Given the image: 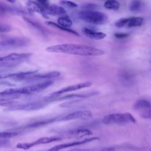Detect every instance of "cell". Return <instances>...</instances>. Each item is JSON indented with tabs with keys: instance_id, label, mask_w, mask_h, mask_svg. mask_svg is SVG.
Instances as JSON below:
<instances>
[{
	"instance_id": "obj_30",
	"label": "cell",
	"mask_w": 151,
	"mask_h": 151,
	"mask_svg": "<svg viewBox=\"0 0 151 151\" xmlns=\"http://www.w3.org/2000/svg\"><path fill=\"white\" fill-rule=\"evenodd\" d=\"M141 116L144 119H151V107L141 112Z\"/></svg>"
},
{
	"instance_id": "obj_1",
	"label": "cell",
	"mask_w": 151,
	"mask_h": 151,
	"mask_svg": "<svg viewBox=\"0 0 151 151\" xmlns=\"http://www.w3.org/2000/svg\"><path fill=\"white\" fill-rule=\"evenodd\" d=\"M45 50L52 53H63L81 56H99L104 54L102 50L90 46L75 44H61L48 46Z\"/></svg>"
},
{
	"instance_id": "obj_28",
	"label": "cell",
	"mask_w": 151,
	"mask_h": 151,
	"mask_svg": "<svg viewBox=\"0 0 151 151\" xmlns=\"http://www.w3.org/2000/svg\"><path fill=\"white\" fill-rule=\"evenodd\" d=\"M60 4L67 8H76L78 6L76 3L68 1H60Z\"/></svg>"
},
{
	"instance_id": "obj_34",
	"label": "cell",
	"mask_w": 151,
	"mask_h": 151,
	"mask_svg": "<svg viewBox=\"0 0 151 151\" xmlns=\"http://www.w3.org/2000/svg\"><path fill=\"white\" fill-rule=\"evenodd\" d=\"M10 144V142L7 139H0V147L6 146Z\"/></svg>"
},
{
	"instance_id": "obj_2",
	"label": "cell",
	"mask_w": 151,
	"mask_h": 151,
	"mask_svg": "<svg viewBox=\"0 0 151 151\" xmlns=\"http://www.w3.org/2000/svg\"><path fill=\"white\" fill-rule=\"evenodd\" d=\"M53 84L52 80H45L24 87H15L6 89L0 92V96H19L21 94H31L40 93L48 88Z\"/></svg>"
},
{
	"instance_id": "obj_12",
	"label": "cell",
	"mask_w": 151,
	"mask_h": 151,
	"mask_svg": "<svg viewBox=\"0 0 151 151\" xmlns=\"http://www.w3.org/2000/svg\"><path fill=\"white\" fill-rule=\"evenodd\" d=\"M99 139H100L99 137H90V138L85 139H83L82 140L74 141V142H70V143L58 145L54 146V147H51V149H50L47 151H59V150H60L61 149H63L71 147H73V146L86 144V143H87L88 142H90L91 141H94V140H99Z\"/></svg>"
},
{
	"instance_id": "obj_5",
	"label": "cell",
	"mask_w": 151,
	"mask_h": 151,
	"mask_svg": "<svg viewBox=\"0 0 151 151\" xmlns=\"http://www.w3.org/2000/svg\"><path fill=\"white\" fill-rule=\"evenodd\" d=\"M29 39L24 37H13L0 41V52L21 48L29 44Z\"/></svg>"
},
{
	"instance_id": "obj_29",
	"label": "cell",
	"mask_w": 151,
	"mask_h": 151,
	"mask_svg": "<svg viewBox=\"0 0 151 151\" xmlns=\"http://www.w3.org/2000/svg\"><path fill=\"white\" fill-rule=\"evenodd\" d=\"M11 30V27L8 24L0 22V33L8 32Z\"/></svg>"
},
{
	"instance_id": "obj_33",
	"label": "cell",
	"mask_w": 151,
	"mask_h": 151,
	"mask_svg": "<svg viewBox=\"0 0 151 151\" xmlns=\"http://www.w3.org/2000/svg\"><path fill=\"white\" fill-rule=\"evenodd\" d=\"M94 151H116V150L114 147H107L94 149Z\"/></svg>"
},
{
	"instance_id": "obj_25",
	"label": "cell",
	"mask_w": 151,
	"mask_h": 151,
	"mask_svg": "<svg viewBox=\"0 0 151 151\" xmlns=\"http://www.w3.org/2000/svg\"><path fill=\"white\" fill-rule=\"evenodd\" d=\"M18 134V133L14 131L0 132V139H7L15 137Z\"/></svg>"
},
{
	"instance_id": "obj_18",
	"label": "cell",
	"mask_w": 151,
	"mask_h": 151,
	"mask_svg": "<svg viewBox=\"0 0 151 151\" xmlns=\"http://www.w3.org/2000/svg\"><path fill=\"white\" fill-rule=\"evenodd\" d=\"M151 107V103L146 99H139L137 100L133 105V109L143 111Z\"/></svg>"
},
{
	"instance_id": "obj_4",
	"label": "cell",
	"mask_w": 151,
	"mask_h": 151,
	"mask_svg": "<svg viewBox=\"0 0 151 151\" xmlns=\"http://www.w3.org/2000/svg\"><path fill=\"white\" fill-rule=\"evenodd\" d=\"M103 122L106 124H122L136 123L134 117L129 113H116L108 114L104 117Z\"/></svg>"
},
{
	"instance_id": "obj_26",
	"label": "cell",
	"mask_w": 151,
	"mask_h": 151,
	"mask_svg": "<svg viewBox=\"0 0 151 151\" xmlns=\"http://www.w3.org/2000/svg\"><path fill=\"white\" fill-rule=\"evenodd\" d=\"M142 4L139 1H133L129 4V9L132 12L139 11L141 8Z\"/></svg>"
},
{
	"instance_id": "obj_36",
	"label": "cell",
	"mask_w": 151,
	"mask_h": 151,
	"mask_svg": "<svg viewBox=\"0 0 151 151\" xmlns=\"http://www.w3.org/2000/svg\"><path fill=\"white\" fill-rule=\"evenodd\" d=\"M11 83L6 81H0V86H10Z\"/></svg>"
},
{
	"instance_id": "obj_32",
	"label": "cell",
	"mask_w": 151,
	"mask_h": 151,
	"mask_svg": "<svg viewBox=\"0 0 151 151\" xmlns=\"http://www.w3.org/2000/svg\"><path fill=\"white\" fill-rule=\"evenodd\" d=\"M97 5L96 4H86L85 5L83 6L84 10H93L94 9Z\"/></svg>"
},
{
	"instance_id": "obj_20",
	"label": "cell",
	"mask_w": 151,
	"mask_h": 151,
	"mask_svg": "<svg viewBox=\"0 0 151 151\" xmlns=\"http://www.w3.org/2000/svg\"><path fill=\"white\" fill-rule=\"evenodd\" d=\"M45 24L49 26H51V27H55V28H57L60 30H62L63 31H65L67 32H68V33H70L71 34H73V35H75L76 36H80L79 34H78L76 31L71 29V28H65V27H61L60 25H59L58 24H57V23H55L54 22H51V21H46L45 22Z\"/></svg>"
},
{
	"instance_id": "obj_8",
	"label": "cell",
	"mask_w": 151,
	"mask_h": 151,
	"mask_svg": "<svg viewBox=\"0 0 151 151\" xmlns=\"http://www.w3.org/2000/svg\"><path fill=\"white\" fill-rule=\"evenodd\" d=\"M63 137L60 135H56L52 136L50 137H42L41 138L38 139L37 140L29 143H18L16 145V147L18 149H24V150H28L32 147H34L37 145H41V144H47L52 143L56 141H59L63 140Z\"/></svg>"
},
{
	"instance_id": "obj_3",
	"label": "cell",
	"mask_w": 151,
	"mask_h": 151,
	"mask_svg": "<svg viewBox=\"0 0 151 151\" xmlns=\"http://www.w3.org/2000/svg\"><path fill=\"white\" fill-rule=\"evenodd\" d=\"M79 17L86 22L103 25L107 22V17L105 14L94 10H83L78 13Z\"/></svg>"
},
{
	"instance_id": "obj_37",
	"label": "cell",
	"mask_w": 151,
	"mask_h": 151,
	"mask_svg": "<svg viewBox=\"0 0 151 151\" xmlns=\"http://www.w3.org/2000/svg\"><path fill=\"white\" fill-rule=\"evenodd\" d=\"M4 56H5V54H0V62H4Z\"/></svg>"
},
{
	"instance_id": "obj_24",
	"label": "cell",
	"mask_w": 151,
	"mask_h": 151,
	"mask_svg": "<svg viewBox=\"0 0 151 151\" xmlns=\"http://www.w3.org/2000/svg\"><path fill=\"white\" fill-rule=\"evenodd\" d=\"M57 24L65 28H69L72 26L73 22L68 17L65 16L58 18L57 19Z\"/></svg>"
},
{
	"instance_id": "obj_10",
	"label": "cell",
	"mask_w": 151,
	"mask_h": 151,
	"mask_svg": "<svg viewBox=\"0 0 151 151\" xmlns=\"http://www.w3.org/2000/svg\"><path fill=\"white\" fill-rule=\"evenodd\" d=\"M93 132L87 129H77L64 132L60 136L63 139H80L83 137L90 136Z\"/></svg>"
},
{
	"instance_id": "obj_23",
	"label": "cell",
	"mask_w": 151,
	"mask_h": 151,
	"mask_svg": "<svg viewBox=\"0 0 151 151\" xmlns=\"http://www.w3.org/2000/svg\"><path fill=\"white\" fill-rule=\"evenodd\" d=\"M104 7L106 9L110 10L116 11L120 8V4L118 1L114 0L106 1L104 3Z\"/></svg>"
},
{
	"instance_id": "obj_13",
	"label": "cell",
	"mask_w": 151,
	"mask_h": 151,
	"mask_svg": "<svg viewBox=\"0 0 151 151\" xmlns=\"http://www.w3.org/2000/svg\"><path fill=\"white\" fill-rule=\"evenodd\" d=\"M60 73L57 71H54L49 73H43V74H37V73L32 74L30 76H28L27 78H26L25 81H33L34 80H50L56 77H58L60 76Z\"/></svg>"
},
{
	"instance_id": "obj_17",
	"label": "cell",
	"mask_w": 151,
	"mask_h": 151,
	"mask_svg": "<svg viewBox=\"0 0 151 151\" xmlns=\"http://www.w3.org/2000/svg\"><path fill=\"white\" fill-rule=\"evenodd\" d=\"M82 32L84 35L93 40H101L106 37V34L104 32H96L86 27L82 29Z\"/></svg>"
},
{
	"instance_id": "obj_16",
	"label": "cell",
	"mask_w": 151,
	"mask_h": 151,
	"mask_svg": "<svg viewBox=\"0 0 151 151\" xmlns=\"http://www.w3.org/2000/svg\"><path fill=\"white\" fill-rule=\"evenodd\" d=\"M45 12L47 16L48 15L52 16L65 15L67 14L66 10L63 6L55 4H50L45 9Z\"/></svg>"
},
{
	"instance_id": "obj_31",
	"label": "cell",
	"mask_w": 151,
	"mask_h": 151,
	"mask_svg": "<svg viewBox=\"0 0 151 151\" xmlns=\"http://www.w3.org/2000/svg\"><path fill=\"white\" fill-rule=\"evenodd\" d=\"M129 34L124 32H116L114 34V37L117 39H123L129 37Z\"/></svg>"
},
{
	"instance_id": "obj_7",
	"label": "cell",
	"mask_w": 151,
	"mask_h": 151,
	"mask_svg": "<svg viewBox=\"0 0 151 151\" xmlns=\"http://www.w3.org/2000/svg\"><path fill=\"white\" fill-rule=\"evenodd\" d=\"M92 83L91 82H84V83H77L73 85H70L67 87H63L62 88L60 89L59 90L55 91L51 94H50L49 96L45 97V98L50 103L54 101H56V99L58 97L60 96L63 94L71 92L73 91H76L77 90H80L81 88H84L87 87H89L91 86Z\"/></svg>"
},
{
	"instance_id": "obj_35",
	"label": "cell",
	"mask_w": 151,
	"mask_h": 151,
	"mask_svg": "<svg viewBox=\"0 0 151 151\" xmlns=\"http://www.w3.org/2000/svg\"><path fill=\"white\" fill-rule=\"evenodd\" d=\"M68 151H94V149H73Z\"/></svg>"
},
{
	"instance_id": "obj_14",
	"label": "cell",
	"mask_w": 151,
	"mask_h": 151,
	"mask_svg": "<svg viewBox=\"0 0 151 151\" xmlns=\"http://www.w3.org/2000/svg\"><path fill=\"white\" fill-rule=\"evenodd\" d=\"M7 13L21 15L25 14L26 11L16 6L8 5L0 1V14L4 15Z\"/></svg>"
},
{
	"instance_id": "obj_19",
	"label": "cell",
	"mask_w": 151,
	"mask_h": 151,
	"mask_svg": "<svg viewBox=\"0 0 151 151\" xmlns=\"http://www.w3.org/2000/svg\"><path fill=\"white\" fill-rule=\"evenodd\" d=\"M143 22V18L140 17H130L127 24L126 25L128 28L140 27Z\"/></svg>"
},
{
	"instance_id": "obj_6",
	"label": "cell",
	"mask_w": 151,
	"mask_h": 151,
	"mask_svg": "<svg viewBox=\"0 0 151 151\" xmlns=\"http://www.w3.org/2000/svg\"><path fill=\"white\" fill-rule=\"evenodd\" d=\"M48 102L44 98L41 100L31 101L23 104H15L9 106L5 110L7 111H32L44 108Z\"/></svg>"
},
{
	"instance_id": "obj_21",
	"label": "cell",
	"mask_w": 151,
	"mask_h": 151,
	"mask_svg": "<svg viewBox=\"0 0 151 151\" xmlns=\"http://www.w3.org/2000/svg\"><path fill=\"white\" fill-rule=\"evenodd\" d=\"M20 62L14 61H5L0 62V71H6L9 69H12L18 66L20 64Z\"/></svg>"
},
{
	"instance_id": "obj_15",
	"label": "cell",
	"mask_w": 151,
	"mask_h": 151,
	"mask_svg": "<svg viewBox=\"0 0 151 151\" xmlns=\"http://www.w3.org/2000/svg\"><path fill=\"white\" fill-rule=\"evenodd\" d=\"M26 6L27 9L29 14H32L33 12H38L41 14L44 18H48V16L45 14V9L37 1H28L26 3Z\"/></svg>"
},
{
	"instance_id": "obj_11",
	"label": "cell",
	"mask_w": 151,
	"mask_h": 151,
	"mask_svg": "<svg viewBox=\"0 0 151 151\" xmlns=\"http://www.w3.org/2000/svg\"><path fill=\"white\" fill-rule=\"evenodd\" d=\"M37 72H38V70H31V71H22V72H18V73L0 74V80L10 78L18 81H25L26 78L28 76H30Z\"/></svg>"
},
{
	"instance_id": "obj_27",
	"label": "cell",
	"mask_w": 151,
	"mask_h": 151,
	"mask_svg": "<svg viewBox=\"0 0 151 151\" xmlns=\"http://www.w3.org/2000/svg\"><path fill=\"white\" fill-rule=\"evenodd\" d=\"M129 18H122L118 19L115 22V26L119 28L126 27L127 22L129 21Z\"/></svg>"
},
{
	"instance_id": "obj_22",
	"label": "cell",
	"mask_w": 151,
	"mask_h": 151,
	"mask_svg": "<svg viewBox=\"0 0 151 151\" xmlns=\"http://www.w3.org/2000/svg\"><path fill=\"white\" fill-rule=\"evenodd\" d=\"M24 19L25 21H27L28 24H29L31 25H32L33 27H34L35 29H37L41 33H42V34H45V32H46L45 29L38 22H37L36 21L31 19V18L25 17H24Z\"/></svg>"
},
{
	"instance_id": "obj_9",
	"label": "cell",
	"mask_w": 151,
	"mask_h": 151,
	"mask_svg": "<svg viewBox=\"0 0 151 151\" xmlns=\"http://www.w3.org/2000/svg\"><path fill=\"white\" fill-rule=\"evenodd\" d=\"M93 117L92 113L88 110L75 111L67 114H61L60 121H69L77 119H88Z\"/></svg>"
}]
</instances>
